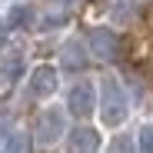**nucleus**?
Segmentation results:
<instances>
[{
	"instance_id": "1",
	"label": "nucleus",
	"mask_w": 153,
	"mask_h": 153,
	"mask_svg": "<svg viewBox=\"0 0 153 153\" xmlns=\"http://www.w3.org/2000/svg\"><path fill=\"white\" fill-rule=\"evenodd\" d=\"M100 120H103L107 126H120L126 120V93L123 87L113 80V76H107L103 87H100Z\"/></svg>"
},
{
	"instance_id": "8",
	"label": "nucleus",
	"mask_w": 153,
	"mask_h": 153,
	"mask_svg": "<svg viewBox=\"0 0 153 153\" xmlns=\"http://www.w3.org/2000/svg\"><path fill=\"white\" fill-rule=\"evenodd\" d=\"M33 23V7L30 4H13L7 10V27L10 30H23V27H30Z\"/></svg>"
},
{
	"instance_id": "10",
	"label": "nucleus",
	"mask_w": 153,
	"mask_h": 153,
	"mask_svg": "<svg viewBox=\"0 0 153 153\" xmlns=\"http://www.w3.org/2000/svg\"><path fill=\"white\" fill-rule=\"evenodd\" d=\"M140 153H153V123L140 130Z\"/></svg>"
},
{
	"instance_id": "15",
	"label": "nucleus",
	"mask_w": 153,
	"mask_h": 153,
	"mask_svg": "<svg viewBox=\"0 0 153 153\" xmlns=\"http://www.w3.org/2000/svg\"><path fill=\"white\" fill-rule=\"evenodd\" d=\"M0 27H4V23H0Z\"/></svg>"
},
{
	"instance_id": "7",
	"label": "nucleus",
	"mask_w": 153,
	"mask_h": 153,
	"mask_svg": "<svg viewBox=\"0 0 153 153\" xmlns=\"http://www.w3.org/2000/svg\"><path fill=\"white\" fill-rule=\"evenodd\" d=\"M60 60H63V67H67V70H83V67H87V53H83V43H80V40H70V43L63 47Z\"/></svg>"
},
{
	"instance_id": "4",
	"label": "nucleus",
	"mask_w": 153,
	"mask_h": 153,
	"mask_svg": "<svg viewBox=\"0 0 153 153\" xmlns=\"http://www.w3.org/2000/svg\"><path fill=\"white\" fill-rule=\"evenodd\" d=\"M67 107H70V113H73V117L87 120V117L93 113V107H97L93 83H90V80H80L76 87H70V93H67Z\"/></svg>"
},
{
	"instance_id": "11",
	"label": "nucleus",
	"mask_w": 153,
	"mask_h": 153,
	"mask_svg": "<svg viewBox=\"0 0 153 153\" xmlns=\"http://www.w3.org/2000/svg\"><path fill=\"white\" fill-rule=\"evenodd\" d=\"M107 153H133V140H130V137H117Z\"/></svg>"
},
{
	"instance_id": "3",
	"label": "nucleus",
	"mask_w": 153,
	"mask_h": 153,
	"mask_svg": "<svg viewBox=\"0 0 153 153\" xmlns=\"http://www.w3.org/2000/svg\"><path fill=\"white\" fill-rule=\"evenodd\" d=\"M90 50L97 53V60H117L123 50V40L110 27H93L90 30Z\"/></svg>"
},
{
	"instance_id": "9",
	"label": "nucleus",
	"mask_w": 153,
	"mask_h": 153,
	"mask_svg": "<svg viewBox=\"0 0 153 153\" xmlns=\"http://www.w3.org/2000/svg\"><path fill=\"white\" fill-rule=\"evenodd\" d=\"M20 70H23L20 53H10V60H0V83H10L13 76H20Z\"/></svg>"
},
{
	"instance_id": "6",
	"label": "nucleus",
	"mask_w": 153,
	"mask_h": 153,
	"mask_svg": "<svg viewBox=\"0 0 153 153\" xmlns=\"http://www.w3.org/2000/svg\"><path fill=\"white\" fill-rule=\"evenodd\" d=\"M57 90V70L53 67H37L33 73H30V97H37V100H43V97H50Z\"/></svg>"
},
{
	"instance_id": "5",
	"label": "nucleus",
	"mask_w": 153,
	"mask_h": 153,
	"mask_svg": "<svg viewBox=\"0 0 153 153\" xmlns=\"http://www.w3.org/2000/svg\"><path fill=\"white\" fill-rule=\"evenodd\" d=\"M97 150H100V133L93 126H76V130H70L67 153H97Z\"/></svg>"
},
{
	"instance_id": "14",
	"label": "nucleus",
	"mask_w": 153,
	"mask_h": 153,
	"mask_svg": "<svg viewBox=\"0 0 153 153\" xmlns=\"http://www.w3.org/2000/svg\"><path fill=\"white\" fill-rule=\"evenodd\" d=\"M7 130H10V117H0V140L7 137Z\"/></svg>"
},
{
	"instance_id": "12",
	"label": "nucleus",
	"mask_w": 153,
	"mask_h": 153,
	"mask_svg": "<svg viewBox=\"0 0 153 153\" xmlns=\"http://www.w3.org/2000/svg\"><path fill=\"white\" fill-rule=\"evenodd\" d=\"M30 146H27V137L23 133H17V137H10V153H27Z\"/></svg>"
},
{
	"instance_id": "2",
	"label": "nucleus",
	"mask_w": 153,
	"mask_h": 153,
	"mask_svg": "<svg viewBox=\"0 0 153 153\" xmlns=\"http://www.w3.org/2000/svg\"><path fill=\"white\" fill-rule=\"evenodd\" d=\"M63 133H67V117H63V110L50 107V110H43V113L37 117V143L50 146V143H57Z\"/></svg>"
},
{
	"instance_id": "13",
	"label": "nucleus",
	"mask_w": 153,
	"mask_h": 153,
	"mask_svg": "<svg viewBox=\"0 0 153 153\" xmlns=\"http://www.w3.org/2000/svg\"><path fill=\"white\" fill-rule=\"evenodd\" d=\"M113 17H117V20H130V17H133V7H130V4H117V7H113Z\"/></svg>"
}]
</instances>
